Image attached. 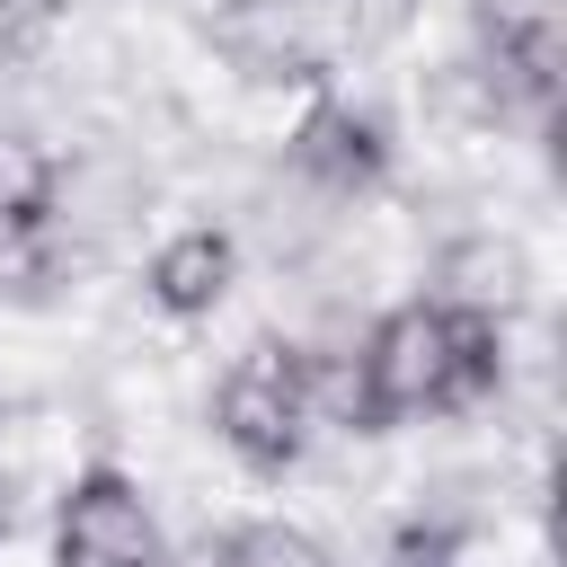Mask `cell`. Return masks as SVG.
<instances>
[{
  "instance_id": "obj_1",
  "label": "cell",
  "mask_w": 567,
  "mask_h": 567,
  "mask_svg": "<svg viewBox=\"0 0 567 567\" xmlns=\"http://www.w3.org/2000/svg\"><path fill=\"white\" fill-rule=\"evenodd\" d=\"M496 381H505V319L416 292V301H390L337 372L310 354V416H337L346 434H390L416 416H461Z\"/></svg>"
},
{
  "instance_id": "obj_2",
  "label": "cell",
  "mask_w": 567,
  "mask_h": 567,
  "mask_svg": "<svg viewBox=\"0 0 567 567\" xmlns=\"http://www.w3.org/2000/svg\"><path fill=\"white\" fill-rule=\"evenodd\" d=\"M310 354L292 337H248L213 381V434L248 478H284L310 452Z\"/></svg>"
},
{
  "instance_id": "obj_3",
  "label": "cell",
  "mask_w": 567,
  "mask_h": 567,
  "mask_svg": "<svg viewBox=\"0 0 567 567\" xmlns=\"http://www.w3.org/2000/svg\"><path fill=\"white\" fill-rule=\"evenodd\" d=\"M53 567H168V532L115 461L71 470L53 505Z\"/></svg>"
},
{
  "instance_id": "obj_4",
  "label": "cell",
  "mask_w": 567,
  "mask_h": 567,
  "mask_svg": "<svg viewBox=\"0 0 567 567\" xmlns=\"http://www.w3.org/2000/svg\"><path fill=\"white\" fill-rule=\"evenodd\" d=\"M284 159L328 195H372L390 177V124L354 97H310V115L284 133Z\"/></svg>"
},
{
  "instance_id": "obj_5",
  "label": "cell",
  "mask_w": 567,
  "mask_h": 567,
  "mask_svg": "<svg viewBox=\"0 0 567 567\" xmlns=\"http://www.w3.org/2000/svg\"><path fill=\"white\" fill-rule=\"evenodd\" d=\"M470 18H478L487 71L514 97L549 106L558 97V53H567V0H470Z\"/></svg>"
},
{
  "instance_id": "obj_6",
  "label": "cell",
  "mask_w": 567,
  "mask_h": 567,
  "mask_svg": "<svg viewBox=\"0 0 567 567\" xmlns=\"http://www.w3.org/2000/svg\"><path fill=\"white\" fill-rule=\"evenodd\" d=\"M230 284H239V239H230L221 221L168 230V239L151 248V266H142V292H151L159 319H213V310L230 301Z\"/></svg>"
},
{
  "instance_id": "obj_7",
  "label": "cell",
  "mask_w": 567,
  "mask_h": 567,
  "mask_svg": "<svg viewBox=\"0 0 567 567\" xmlns=\"http://www.w3.org/2000/svg\"><path fill=\"white\" fill-rule=\"evenodd\" d=\"M434 301L478 310V319H514V310L532 301V257H523V239H505V230L452 239L443 266H434Z\"/></svg>"
},
{
  "instance_id": "obj_8",
  "label": "cell",
  "mask_w": 567,
  "mask_h": 567,
  "mask_svg": "<svg viewBox=\"0 0 567 567\" xmlns=\"http://www.w3.org/2000/svg\"><path fill=\"white\" fill-rule=\"evenodd\" d=\"M53 195H62L53 151L27 124H0V239H35L53 221Z\"/></svg>"
},
{
  "instance_id": "obj_9",
  "label": "cell",
  "mask_w": 567,
  "mask_h": 567,
  "mask_svg": "<svg viewBox=\"0 0 567 567\" xmlns=\"http://www.w3.org/2000/svg\"><path fill=\"white\" fill-rule=\"evenodd\" d=\"M204 567H337V549L310 532V523H284V514H248L213 540Z\"/></svg>"
},
{
  "instance_id": "obj_10",
  "label": "cell",
  "mask_w": 567,
  "mask_h": 567,
  "mask_svg": "<svg viewBox=\"0 0 567 567\" xmlns=\"http://www.w3.org/2000/svg\"><path fill=\"white\" fill-rule=\"evenodd\" d=\"M390 567H478V532L452 514H416V523H399Z\"/></svg>"
},
{
  "instance_id": "obj_11",
  "label": "cell",
  "mask_w": 567,
  "mask_h": 567,
  "mask_svg": "<svg viewBox=\"0 0 567 567\" xmlns=\"http://www.w3.org/2000/svg\"><path fill=\"white\" fill-rule=\"evenodd\" d=\"M221 9H284V0H221Z\"/></svg>"
},
{
  "instance_id": "obj_12",
  "label": "cell",
  "mask_w": 567,
  "mask_h": 567,
  "mask_svg": "<svg viewBox=\"0 0 567 567\" xmlns=\"http://www.w3.org/2000/svg\"><path fill=\"white\" fill-rule=\"evenodd\" d=\"M0 540H9V505H0Z\"/></svg>"
}]
</instances>
